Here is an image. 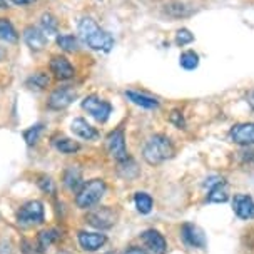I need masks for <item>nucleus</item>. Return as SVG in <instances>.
I'll use <instances>...</instances> for the list:
<instances>
[{
    "label": "nucleus",
    "instance_id": "obj_1",
    "mask_svg": "<svg viewBox=\"0 0 254 254\" xmlns=\"http://www.w3.org/2000/svg\"><path fill=\"white\" fill-rule=\"evenodd\" d=\"M77 32H79V39L95 52L107 54L114 47V37L102 27H99L97 22L90 17L80 19L79 25H77Z\"/></svg>",
    "mask_w": 254,
    "mask_h": 254
},
{
    "label": "nucleus",
    "instance_id": "obj_2",
    "mask_svg": "<svg viewBox=\"0 0 254 254\" xmlns=\"http://www.w3.org/2000/svg\"><path fill=\"white\" fill-rule=\"evenodd\" d=\"M176 147L172 144L171 137L166 134H154L147 139L142 149V157L149 166H159L162 162L174 157Z\"/></svg>",
    "mask_w": 254,
    "mask_h": 254
},
{
    "label": "nucleus",
    "instance_id": "obj_3",
    "mask_svg": "<svg viewBox=\"0 0 254 254\" xmlns=\"http://www.w3.org/2000/svg\"><path fill=\"white\" fill-rule=\"evenodd\" d=\"M107 190V184L104 179H90L82 188L77 190L75 196V204L80 209H90L102 199V196Z\"/></svg>",
    "mask_w": 254,
    "mask_h": 254
},
{
    "label": "nucleus",
    "instance_id": "obj_4",
    "mask_svg": "<svg viewBox=\"0 0 254 254\" xmlns=\"http://www.w3.org/2000/svg\"><path fill=\"white\" fill-rule=\"evenodd\" d=\"M45 221V209L40 201H29L17 211V224L22 228H34Z\"/></svg>",
    "mask_w": 254,
    "mask_h": 254
},
{
    "label": "nucleus",
    "instance_id": "obj_5",
    "mask_svg": "<svg viewBox=\"0 0 254 254\" xmlns=\"http://www.w3.org/2000/svg\"><path fill=\"white\" fill-rule=\"evenodd\" d=\"M80 106H82V109L90 117H94V119L97 122H101V124L107 122L109 117L112 114V104L107 102L106 99H101L97 94H90L87 97H84Z\"/></svg>",
    "mask_w": 254,
    "mask_h": 254
},
{
    "label": "nucleus",
    "instance_id": "obj_6",
    "mask_svg": "<svg viewBox=\"0 0 254 254\" xmlns=\"http://www.w3.org/2000/svg\"><path fill=\"white\" fill-rule=\"evenodd\" d=\"M117 214L116 209H112L111 206H101L95 207V209H89L87 214H85V222L90 224L95 229H111L112 226L117 222Z\"/></svg>",
    "mask_w": 254,
    "mask_h": 254
},
{
    "label": "nucleus",
    "instance_id": "obj_7",
    "mask_svg": "<svg viewBox=\"0 0 254 254\" xmlns=\"http://www.w3.org/2000/svg\"><path fill=\"white\" fill-rule=\"evenodd\" d=\"M106 151L109 157L114 159L116 162H122L129 157L126 146V132L124 127H117V129L111 130L106 137Z\"/></svg>",
    "mask_w": 254,
    "mask_h": 254
},
{
    "label": "nucleus",
    "instance_id": "obj_8",
    "mask_svg": "<svg viewBox=\"0 0 254 254\" xmlns=\"http://www.w3.org/2000/svg\"><path fill=\"white\" fill-rule=\"evenodd\" d=\"M77 99V90L72 85H62L52 90L47 99L49 111H64Z\"/></svg>",
    "mask_w": 254,
    "mask_h": 254
},
{
    "label": "nucleus",
    "instance_id": "obj_9",
    "mask_svg": "<svg viewBox=\"0 0 254 254\" xmlns=\"http://www.w3.org/2000/svg\"><path fill=\"white\" fill-rule=\"evenodd\" d=\"M49 70L54 79L61 80V82H65V80H70L75 77V67L72 65V62L67 59L65 56H52L51 62H49Z\"/></svg>",
    "mask_w": 254,
    "mask_h": 254
},
{
    "label": "nucleus",
    "instance_id": "obj_10",
    "mask_svg": "<svg viewBox=\"0 0 254 254\" xmlns=\"http://www.w3.org/2000/svg\"><path fill=\"white\" fill-rule=\"evenodd\" d=\"M22 39L32 52H42L49 44L47 35L40 30V27L35 25H27L22 32Z\"/></svg>",
    "mask_w": 254,
    "mask_h": 254
},
{
    "label": "nucleus",
    "instance_id": "obj_11",
    "mask_svg": "<svg viewBox=\"0 0 254 254\" xmlns=\"http://www.w3.org/2000/svg\"><path fill=\"white\" fill-rule=\"evenodd\" d=\"M181 236H183L184 243L190 248L204 249L207 244L204 231L199 228V226L192 224V222H184V224L181 226Z\"/></svg>",
    "mask_w": 254,
    "mask_h": 254
},
{
    "label": "nucleus",
    "instance_id": "obj_12",
    "mask_svg": "<svg viewBox=\"0 0 254 254\" xmlns=\"http://www.w3.org/2000/svg\"><path fill=\"white\" fill-rule=\"evenodd\" d=\"M229 137L238 146H254V122H241L233 126V129L229 130Z\"/></svg>",
    "mask_w": 254,
    "mask_h": 254
},
{
    "label": "nucleus",
    "instance_id": "obj_13",
    "mask_svg": "<svg viewBox=\"0 0 254 254\" xmlns=\"http://www.w3.org/2000/svg\"><path fill=\"white\" fill-rule=\"evenodd\" d=\"M233 211L239 219H254V199L248 194H234Z\"/></svg>",
    "mask_w": 254,
    "mask_h": 254
},
{
    "label": "nucleus",
    "instance_id": "obj_14",
    "mask_svg": "<svg viewBox=\"0 0 254 254\" xmlns=\"http://www.w3.org/2000/svg\"><path fill=\"white\" fill-rule=\"evenodd\" d=\"M77 239H79V244L84 251L94 253L99 251L104 244L107 243V236L102 233H87V231H80L77 234Z\"/></svg>",
    "mask_w": 254,
    "mask_h": 254
},
{
    "label": "nucleus",
    "instance_id": "obj_15",
    "mask_svg": "<svg viewBox=\"0 0 254 254\" xmlns=\"http://www.w3.org/2000/svg\"><path fill=\"white\" fill-rule=\"evenodd\" d=\"M146 248H149L154 254H166L167 253V241L159 231L156 229H147L140 234Z\"/></svg>",
    "mask_w": 254,
    "mask_h": 254
},
{
    "label": "nucleus",
    "instance_id": "obj_16",
    "mask_svg": "<svg viewBox=\"0 0 254 254\" xmlns=\"http://www.w3.org/2000/svg\"><path fill=\"white\" fill-rule=\"evenodd\" d=\"M70 130L74 132V135L77 137L84 139V140H95L99 139V130L95 129L92 124H89L87 121L82 119V117H77L70 122Z\"/></svg>",
    "mask_w": 254,
    "mask_h": 254
},
{
    "label": "nucleus",
    "instance_id": "obj_17",
    "mask_svg": "<svg viewBox=\"0 0 254 254\" xmlns=\"http://www.w3.org/2000/svg\"><path fill=\"white\" fill-rule=\"evenodd\" d=\"M126 97L129 99L134 106L142 107V109H149V111H154V109L159 107V101L157 99L151 97L147 94L142 92H135V90H126Z\"/></svg>",
    "mask_w": 254,
    "mask_h": 254
},
{
    "label": "nucleus",
    "instance_id": "obj_18",
    "mask_svg": "<svg viewBox=\"0 0 254 254\" xmlns=\"http://www.w3.org/2000/svg\"><path fill=\"white\" fill-rule=\"evenodd\" d=\"M62 183L65 186L67 189L75 192L82 188V171L79 169L77 166H70L67 167L65 172H64V178H62Z\"/></svg>",
    "mask_w": 254,
    "mask_h": 254
},
{
    "label": "nucleus",
    "instance_id": "obj_19",
    "mask_svg": "<svg viewBox=\"0 0 254 254\" xmlns=\"http://www.w3.org/2000/svg\"><path fill=\"white\" fill-rule=\"evenodd\" d=\"M62 238L61 231L59 229H45V231H40V233L37 234V248L40 254H44L45 251H47L49 248L52 246V244H56L59 239Z\"/></svg>",
    "mask_w": 254,
    "mask_h": 254
},
{
    "label": "nucleus",
    "instance_id": "obj_20",
    "mask_svg": "<svg viewBox=\"0 0 254 254\" xmlns=\"http://www.w3.org/2000/svg\"><path fill=\"white\" fill-rule=\"evenodd\" d=\"M0 40L5 44L19 42V32H17L10 19H7V17H0Z\"/></svg>",
    "mask_w": 254,
    "mask_h": 254
},
{
    "label": "nucleus",
    "instance_id": "obj_21",
    "mask_svg": "<svg viewBox=\"0 0 254 254\" xmlns=\"http://www.w3.org/2000/svg\"><path fill=\"white\" fill-rule=\"evenodd\" d=\"M228 199H229V192H228V184H226L224 179H221L217 184L209 188V192H207V202L221 204V202H226Z\"/></svg>",
    "mask_w": 254,
    "mask_h": 254
},
{
    "label": "nucleus",
    "instance_id": "obj_22",
    "mask_svg": "<svg viewBox=\"0 0 254 254\" xmlns=\"http://www.w3.org/2000/svg\"><path fill=\"white\" fill-rule=\"evenodd\" d=\"M25 85L32 90H45L51 85V75L44 70L34 72V74L29 75V79L25 80Z\"/></svg>",
    "mask_w": 254,
    "mask_h": 254
},
{
    "label": "nucleus",
    "instance_id": "obj_23",
    "mask_svg": "<svg viewBox=\"0 0 254 254\" xmlns=\"http://www.w3.org/2000/svg\"><path fill=\"white\" fill-rule=\"evenodd\" d=\"M59 27H61V22L54 13L51 12H44L40 15V30L44 32L45 35H57L59 34Z\"/></svg>",
    "mask_w": 254,
    "mask_h": 254
},
{
    "label": "nucleus",
    "instance_id": "obj_24",
    "mask_svg": "<svg viewBox=\"0 0 254 254\" xmlns=\"http://www.w3.org/2000/svg\"><path fill=\"white\" fill-rule=\"evenodd\" d=\"M57 47L61 49L62 52L67 54H74L79 51V40H77L75 35L72 34H61L57 35Z\"/></svg>",
    "mask_w": 254,
    "mask_h": 254
},
{
    "label": "nucleus",
    "instance_id": "obj_25",
    "mask_svg": "<svg viewBox=\"0 0 254 254\" xmlns=\"http://www.w3.org/2000/svg\"><path fill=\"white\" fill-rule=\"evenodd\" d=\"M52 144H54V147L62 154H75L80 151V144L69 137H57L52 140Z\"/></svg>",
    "mask_w": 254,
    "mask_h": 254
},
{
    "label": "nucleus",
    "instance_id": "obj_26",
    "mask_svg": "<svg viewBox=\"0 0 254 254\" xmlns=\"http://www.w3.org/2000/svg\"><path fill=\"white\" fill-rule=\"evenodd\" d=\"M134 202H135V209H137L140 214H149V212L152 211L154 201L147 192H135Z\"/></svg>",
    "mask_w": 254,
    "mask_h": 254
},
{
    "label": "nucleus",
    "instance_id": "obj_27",
    "mask_svg": "<svg viewBox=\"0 0 254 254\" xmlns=\"http://www.w3.org/2000/svg\"><path fill=\"white\" fill-rule=\"evenodd\" d=\"M179 65L183 67L184 70H194V69H197V65H199V56L194 51H186V52L181 54Z\"/></svg>",
    "mask_w": 254,
    "mask_h": 254
},
{
    "label": "nucleus",
    "instance_id": "obj_28",
    "mask_svg": "<svg viewBox=\"0 0 254 254\" xmlns=\"http://www.w3.org/2000/svg\"><path fill=\"white\" fill-rule=\"evenodd\" d=\"M44 132V124H35L29 127L27 130H24V139L25 142L29 144V146H35V144L39 142L40 135Z\"/></svg>",
    "mask_w": 254,
    "mask_h": 254
},
{
    "label": "nucleus",
    "instance_id": "obj_29",
    "mask_svg": "<svg viewBox=\"0 0 254 254\" xmlns=\"http://www.w3.org/2000/svg\"><path fill=\"white\" fill-rule=\"evenodd\" d=\"M37 186L40 188V190H44L45 194H51V196H54L56 194V183L52 181L51 176H39L37 179Z\"/></svg>",
    "mask_w": 254,
    "mask_h": 254
},
{
    "label": "nucleus",
    "instance_id": "obj_30",
    "mask_svg": "<svg viewBox=\"0 0 254 254\" xmlns=\"http://www.w3.org/2000/svg\"><path fill=\"white\" fill-rule=\"evenodd\" d=\"M174 42H176V45H179V47L189 45L190 42H194V34H190L189 29H179L178 32H176Z\"/></svg>",
    "mask_w": 254,
    "mask_h": 254
},
{
    "label": "nucleus",
    "instance_id": "obj_31",
    "mask_svg": "<svg viewBox=\"0 0 254 254\" xmlns=\"http://www.w3.org/2000/svg\"><path fill=\"white\" fill-rule=\"evenodd\" d=\"M169 122L174 127H178V129H186V119H184L183 112H181L179 109H174V111H171Z\"/></svg>",
    "mask_w": 254,
    "mask_h": 254
},
{
    "label": "nucleus",
    "instance_id": "obj_32",
    "mask_svg": "<svg viewBox=\"0 0 254 254\" xmlns=\"http://www.w3.org/2000/svg\"><path fill=\"white\" fill-rule=\"evenodd\" d=\"M20 249L24 254H40L37 243L34 244V241H30V239H24V241L20 243Z\"/></svg>",
    "mask_w": 254,
    "mask_h": 254
},
{
    "label": "nucleus",
    "instance_id": "obj_33",
    "mask_svg": "<svg viewBox=\"0 0 254 254\" xmlns=\"http://www.w3.org/2000/svg\"><path fill=\"white\" fill-rule=\"evenodd\" d=\"M122 254H146L142 248H137V246H129L127 249L122 251Z\"/></svg>",
    "mask_w": 254,
    "mask_h": 254
},
{
    "label": "nucleus",
    "instance_id": "obj_34",
    "mask_svg": "<svg viewBox=\"0 0 254 254\" xmlns=\"http://www.w3.org/2000/svg\"><path fill=\"white\" fill-rule=\"evenodd\" d=\"M8 2H12L13 5H19V7H27V5H34L37 0H8Z\"/></svg>",
    "mask_w": 254,
    "mask_h": 254
},
{
    "label": "nucleus",
    "instance_id": "obj_35",
    "mask_svg": "<svg viewBox=\"0 0 254 254\" xmlns=\"http://www.w3.org/2000/svg\"><path fill=\"white\" fill-rule=\"evenodd\" d=\"M244 161H254V149H246V152H243Z\"/></svg>",
    "mask_w": 254,
    "mask_h": 254
},
{
    "label": "nucleus",
    "instance_id": "obj_36",
    "mask_svg": "<svg viewBox=\"0 0 254 254\" xmlns=\"http://www.w3.org/2000/svg\"><path fill=\"white\" fill-rule=\"evenodd\" d=\"M246 99H248V104L251 106V109L254 111V90H249L248 95H246Z\"/></svg>",
    "mask_w": 254,
    "mask_h": 254
},
{
    "label": "nucleus",
    "instance_id": "obj_37",
    "mask_svg": "<svg viewBox=\"0 0 254 254\" xmlns=\"http://www.w3.org/2000/svg\"><path fill=\"white\" fill-rule=\"evenodd\" d=\"M5 8H8L7 0H0V10H5Z\"/></svg>",
    "mask_w": 254,
    "mask_h": 254
},
{
    "label": "nucleus",
    "instance_id": "obj_38",
    "mask_svg": "<svg viewBox=\"0 0 254 254\" xmlns=\"http://www.w3.org/2000/svg\"><path fill=\"white\" fill-rule=\"evenodd\" d=\"M3 57H5V51H3V49L0 47V61H3Z\"/></svg>",
    "mask_w": 254,
    "mask_h": 254
},
{
    "label": "nucleus",
    "instance_id": "obj_39",
    "mask_svg": "<svg viewBox=\"0 0 254 254\" xmlns=\"http://www.w3.org/2000/svg\"><path fill=\"white\" fill-rule=\"evenodd\" d=\"M57 254H72L70 251H65V249H61V251H59Z\"/></svg>",
    "mask_w": 254,
    "mask_h": 254
}]
</instances>
